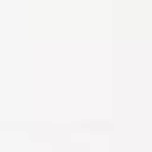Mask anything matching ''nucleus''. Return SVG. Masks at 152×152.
<instances>
[]
</instances>
